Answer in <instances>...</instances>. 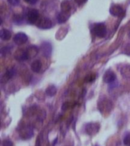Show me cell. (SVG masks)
<instances>
[{
  "mask_svg": "<svg viewBox=\"0 0 130 146\" xmlns=\"http://www.w3.org/2000/svg\"><path fill=\"white\" fill-rule=\"evenodd\" d=\"M91 32L98 37H104L107 34V27L103 23L94 24L91 28Z\"/></svg>",
  "mask_w": 130,
  "mask_h": 146,
  "instance_id": "6da1fadb",
  "label": "cell"
},
{
  "mask_svg": "<svg viewBox=\"0 0 130 146\" xmlns=\"http://www.w3.org/2000/svg\"><path fill=\"white\" fill-rule=\"evenodd\" d=\"M109 12L114 17H123L125 15V10L120 5H113L109 9Z\"/></svg>",
  "mask_w": 130,
  "mask_h": 146,
  "instance_id": "7a4b0ae2",
  "label": "cell"
},
{
  "mask_svg": "<svg viewBox=\"0 0 130 146\" xmlns=\"http://www.w3.org/2000/svg\"><path fill=\"white\" fill-rule=\"evenodd\" d=\"M27 22L30 24H36L39 20V12L36 9H30L27 13Z\"/></svg>",
  "mask_w": 130,
  "mask_h": 146,
  "instance_id": "3957f363",
  "label": "cell"
},
{
  "mask_svg": "<svg viewBox=\"0 0 130 146\" xmlns=\"http://www.w3.org/2000/svg\"><path fill=\"white\" fill-rule=\"evenodd\" d=\"M36 25L40 29H49L52 27V21L48 18L43 17V18H39Z\"/></svg>",
  "mask_w": 130,
  "mask_h": 146,
  "instance_id": "277c9868",
  "label": "cell"
},
{
  "mask_svg": "<svg viewBox=\"0 0 130 146\" xmlns=\"http://www.w3.org/2000/svg\"><path fill=\"white\" fill-rule=\"evenodd\" d=\"M15 58L16 60L19 62H23L29 59L28 55H27V50H23V49H19L16 50L15 52Z\"/></svg>",
  "mask_w": 130,
  "mask_h": 146,
  "instance_id": "5b68a950",
  "label": "cell"
},
{
  "mask_svg": "<svg viewBox=\"0 0 130 146\" xmlns=\"http://www.w3.org/2000/svg\"><path fill=\"white\" fill-rule=\"evenodd\" d=\"M85 129H86V132L88 134L90 135H95L99 131L100 125L96 123H88L86 125Z\"/></svg>",
  "mask_w": 130,
  "mask_h": 146,
  "instance_id": "8992f818",
  "label": "cell"
},
{
  "mask_svg": "<svg viewBox=\"0 0 130 146\" xmlns=\"http://www.w3.org/2000/svg\"><path fill=\"white\" fill-rule=\"evenodd\" d=\"M28 40V37L25 33H18L15 35L13 38L14 42L18 44V45H22L24 43H25Z\"/></svg>",
  "mask_w": 130,
  "mask_h": 146,
  "instance_id": "52a82bcc",
  "label": "cell"
},
{
  "mask_svg": "<svg viewBox=\"0 0 130 146\" xmlns=\"http://www.w3.org/2000/svg\"><path fill=\"white\" fill-rule=\"evenodd\" d=\"M116 75H115V73H114L112 70H110V69L107 70V72L104 73L103 77V82H104L105 83H107V84L113 83V82L116 80Z\"/></svg>",
  "mask_w": 130,
  "mask_h": 146,
  "instance_id": "ba28073f",
  "label": "cell"
},
{
  "mask_svg": "<svg viewBox=\"0 0 130 146\" xmlns=\"http://www.w3.org/2000/svg\"><path fill=\"white\" fill-rule=\"evenodd\" d=\"M17 70L15 67H11L6 71V72L5 73V75L2 78V82H8L10 78L14 77L15 75Z\"/></svg>",
  "mask_w": 130,
  "mask_h": 146,
  "instance_id": "9c48e42d",
  "label": "cell"
},
{
  "mask_svg": "<svg viewBox=\"0 0 130 146\" xmlns=\"http://www.w3.org/2000/svg\"><path fill=\"white\" fill-rule=\"evenodd\" d=\"M41 50L46 57H50L52 53V46L49 42H43L41 45Z\"/></svg>",
  "mask_w": 130,
  "mask_h": 146,
  "instance_id": "30bf717a",
  "label": "cell"
},
{
  "mask_svg": "<svg viewBox=\"0 0 130 146\" xmlns=\"http://www.w3.org/2000/svg\"><path fill=\"white\" fill-rule=\"evenodd\" d=\"M112 108V103L108 100H103L102 102L99 104V109L101 112L109 111Z\"/></svg>",
  "mask_w": 130,
  "mask_h": 146,
  "instance_id": "8fae6325",
  "label": "cell"
},
{
  "mask_svg": "<svg viewBox=\"0 0 130 146\" xmlns=\"http://www.w3.org/2000/svg\"><path fill=\"white\" fill-rule=\"evenodd\" d=\"M60 9H61L62 12H65V13H69L72 9L71 6L70 2L68 0H64L62 1L60 5Z\"/></svg>",
  "mask_w": 130,
  "mask_h": 146,
  "instance_id": "7c38bea8",
  "label": "cell"
},
{
  "mask_svg": "<svg viewBox=\"0 0 130 146\" xmlns=\"http://www.w3.org/2000/svg\"><path fill=\"white\" fill-rule=\"evenodd\" d=\"M41 66H42V64H41V62L38 59L36 60H34L33 62L31 65V70L34 72H39L41 69Z\"/></svg>",
  "mask_w": 130,
  "mask_h": 146,
  "instance_id": "4fadbf2b",
  "label": "cell"
},
{
  "mask_svg": "<svg viewBox=\"0 0 130 146\" xmlns=\"http://www.w3.org/2000/svg\"><path fill=\"white\" fill-rule=\"evenodd\" d=\"M34 135V132H33V130L32 129H31L30 127H27V129H24L23 132L21 133V136L24 139H27L31 138Z\"/></svg>",
  "mask_w": 130,
  "mask_h": 146,
  "instance_id": "5bb4252c",
  "label": "cell"
},
{
  "mask_svg": "<svg viewBox=\"0 0 130 146\" xmlns=\"http://www.w3.org/2000/svg\"><path fill=\"white\" fill-rule=\"evenodd\" d=\"M0 37L3 40H9L11 37V32L9 31V30L2 29L0 32Z\"/></svg>",
  "mask_w": 130,
  "mask_h": 146,
  "instance_id": "9a60e30c",
  "label": "cell"
},
{
  "mask_svg": "<svg viewBox=\"0 0 130 146\" xmlns=\"http://www.w3.org/2000/svg\"><path fill=\"white\" fill-rule=\"evenodd\" d=\"M69 13H65V12H60V13L57 15V21L59 24H62L65 23L66 21L68 20V18H69Z\"/></svg>",
  "mask_w": 130,
  "mask_h": 146,
  "instance_id": "2e32d148",
  "label": "cell"
},
{
  "mask_svg": "<svg viewBox=\"0 0 130 146\" xmlns=\"http://www.w3.org/2000/svg\"><path fill=\"white\" fill-rule=\"evenodd\" d=\"M27 55H28V57L29 58H33L37 54L38 52V48L35 46H31L27 49Z\"/></svg>",
  "mask_w": 130,
  "mask_h": 146,
  "instance_id": "e0dca14e",
  "label": "cell"
},
{
  "mask_svg": "<svg viewBox=\"0 0 130 146\" xmlns=\"http://www.w3.org/2000/svg\"><path fill=\"white\" fill-rule=\"evenodd\" d=\"M121 75L126 78H130V66H124L122 67L120 70Z\"/></svg>",
  "mask_w": 130,
  "mask_h": 146,
  "instance_id": "ac0fdd59",
  "label": "cell"
},
{
  "mask_svg": "<svg viewBox=\"0 0 130 146\" xmlns=\"http://www.w3.org/2000/svg\"><path fill=\"white\" fill-rule=\"evenodd\" d=\"M46 95L50 96V97H52L56 94V88L54 85H50L46 89Z\"/></svg>",
  "mask_w": 130,
  "mask_h": 146,
  "instance_id": "d6986e66",
  "label": "cell"
},
{
  "mask_svg": "<svg viewBox=\"0 0 130 146\" xmlns=\"http://www.w3.org/2000/svg\"><path fill=\"white\" fill-rule=\"evenodd\" d=\"M96 78V75L94 73H89L84 78V81L86 82H92Z\"/></svg>",
  "mask_w": 130,
  "mask_h": 146,
  "instance_id": "ffe728a7",
  "label": "cell"
},
{
  "mask_svg": "<svg viewBox=\"0 0 130 146\" xmlns=\"http://www.w3.org/2000/svg\"><path fill=\"white\" fill-rule=\"evenodd\" d=\"M10 50H11V46H4L1 50V54H2V56H5L9 54V52H10Z\"/></svg>",
  "mask_w": 130,
  "mask_h": 146,
  "instance_id": "44dd1931",
  "label": "cell"
},
{
  "mask_svg": "<svg viewBox=\"0 0 130 146\" xmlns=\"http://www.w3.org/2000/svg\"><path fill=\"white\" fill-rule=\"evenodd\" d=\"M13 142L9 140V139H5L4 141H2V146H13Z\"/></svg>",
  "mask_w": 130,
  "mask_h": 146,
  "instance_id": "7402d4cb",
  "label": "cell"
},
{
  "mask_svg": "<svg viewBox=\"0 0 130 146\" xmlns=\"http://www.w3.org/2000/svg\"><path fill=\"white\" fill-rule=\"evenodd\" d=\"M123 143L125 146H130V135H127L123 139Z\"/></svg>",
  "mask_w": 130,
  "mask_h": 146,
  "instance_id": "603a6c76",
  "label": "cell"
},
{
  "mask_svg": "<svg viewBox=\"0 0 130 146\" xmlns=\"http://www.w3.org/2000/svg\"><path fill=\"white\" fill-rule=\"evenodd\" d=\"M13 21L17 24H20L21 22V21H22V18H21V16L18 15H16L14 16L13 18Z\"/></svg>",
  "mask_w": 130,
  "mask_h": 146,
  "instance_id": "cb8c5ba5",
  "label": "cell"
},
{
  "mask_svg": "<svg viewBox=\"0 0 130 146\" xmlns=\"http://www.w3.org/2000/svg\"><path fill=\"white\" fill-rule=\"evenodd\" d=\"M124 53L130 56V43L127 44L125 46V47L124 48Z\"/></svg>",
  "mask_w": 130,
  "mask_h": 146,
  "instance_id": "d4e9b609",
  "label": "cell"
},
{
  "mask_svg": "<svg viewBox=\"0 0 130 146\" xmlns=\"http://www.w3.org/2000/svg\"><path fill=\"white\" fill-rule=\"evenodd\" d=\"M76 3H77L78 5H84V3H86L88 2V0H74Z\"/></svg>",
  "mask_w": 130,
  "mask_h": 146,
  "instance_id": "484cf974",
  "label": "cell"
},
{
  "mask_svg": "<svg viewBox=\"0 0 130 146\" xmlns=\"http://www.w3.org/2000/svg\"><path fill=\"white\" fill-rule=\"evenodd\" d=\"M8 2L12 5H18L19 3L20 0H8Z\"/></svg>",
  "mask_w": 130,
  "mask_h": 146,
  "instance_id": "4316f807",
  "label": "cell"
},
{
  "mask_svg": "<svg viewBox=\"0 0 130 146\" xmlns=\"http://www.w3.org/2000/svg\"><path fill=\"white\" fill-rule=\"evenodd\" d=\"M25 1L30 5H34L37 2V0H25Z\"/></svg>",
  "mask_w": 130,
  "mask_h": 146,
  "instance_id": "83f0119b",
  "label": "cell"
}]
</instances>
